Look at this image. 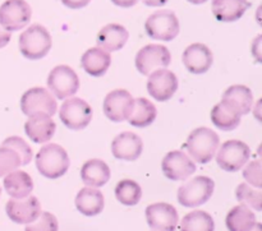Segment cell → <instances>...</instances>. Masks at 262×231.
Here are the masks:
<instances>
[{
    "label": "cell",
    "mask_w": 262,
    "mask_h": 231,
    "mask_svg": "<svg viewBox=\"0 0 262 231\" xmlns=\"http://www.w3.org/2000/svg\"><path fill=\"white\" fill-rule=\"evenodd\" d=\"M56 124L48 114L38 112L28 117L25 123V133L33 143H46L55 134Z\"/></svg>",
    "instance_id": "19"
},
{
    "label": "cell",
    "mask_w": 262,
    "mask_h": 231,
    "mask_svg": "<svg viewBox=\"0 0 262 231\" xmlns=\"http://www.w3.org/2000/svg\"><path fill=\"white\" fill-rule=\"evenodd\" d=\"M212 14L219 22H235L250 8L248 0H212Z\"/></svg>",
    "instance_id": "24"
},
{
    "label": "cell",
    "mask_w": 262,
    "mask_h": 231,
    "mask_svg": "<svg viewBox=\"0 0 262 231\" xmlns=\"http://www.w3.org/2000/svg\"><path fill=\"white\" fill-rule=\"evenodd\" d=\"M51 36L41 25H32L19 36V51L30 60H40L45 58L51 49Z\"/></svg>",
    "instance_id": "3"
},
{
    "label": "cell",
    "mask_w": 262,
    "mask_h": 231,
    "mask_svg": "<svg viewBox=\"0 0 262 231\" xmlns=\"http://www.w3.org/2000/svg\"><path fill=\"white\" fill-rule=\"evenodd\" d=\"M10 37H12V36H10V32L5 31L4 28L2 27V25H0V49L5 48V46L9 43Z\"/></svg>",
    "instance_id": "38"
},
{
    "label": "cell",
    "mask_w": 262,
    "mask_h": 231,
    "mask_svg": "<svg viewBox=\"0 0 262 231\" xmlns=\"http://www.w3.org/2000/svg\"><path fill=\"white\" fill-rule=\"evenodd\" d=\"M210 118L215 127L225 130V132H229V130H234L241 124L242 115L232 105L222 100L219 104L212 107Z\"/></svg>",
    "instance_id": "26"
},
{
    "label": "cell",
    "mask_w": 262,
    "mask_h": 231,
    "mask_svg": "<svg viewBox=\"0 0 262 231\" xmlns=\"http://www.w3.org/2000/svg\"><path fill=\"white\" fill-rule=\"evenodd\" d=\"M161 170L165 178L174 181L187 180L196 173V165L193 160L183 151H171L166 153L161 163Z\"/></svg>",
    "instance_id": "13"
},
{
    "label": "cell",
    "mask_w": 262,
    "mask_h": 231,
    "mask_svg": "<svg viewBox=\"0 0 262 231\" xmlns=\"http://www.w3.org/2000/svg\"><path fill=\"white\" fill-rule=\"evenodd\" d=\"M110 168L100 158H91L86 161L81 169V179L87 187L101 188L109 181Z\"/></svg>",
    "instance_id": "22"
},
{
    "label": "cell",
    "mask_w": 262,
    "mask_h": 231,
    "mask_svg": "<svg viewBox=\"0 0 262 231\" xmlns=\"http://www.w3.org/2000/svg\"><path fill=\"white\" fill-rule=\"evenodd\" d=\"M215 183L209 176H196L178 189V202L187 209L206 203L214 194Z\"/></svg>",
    "instance_id": "4"
},
{
    "label": "cell",
    "mask_w": 262,
    "mask_h": 231,
    "mask_svg": "<svg viewBox=\"0 0 262 231\" xmlns=\"http://www.w3.org/2000/svg\"><path fill=\"white\" fill-rule=\"evenodd\" d=\"M129 38V33L123 26L110 23L102 27L97 33V45L106 53H113L124 48Z\"/></svg>",
    "instance_id": "20"
},
{
    "label": "cell",
    "mask_w": 262,
    "mask_h": 231,
    "mask_svg": "<svg viewBox=\"0 0 262 231\" xmlns=\"http://www.w3.org/2000/svg\"><path fill=\"white\" fill-rule=\"evenodd\" d=\"M251 231H262V225L260 224V222H257V224H256V226L253 227Z\"/></svg>",
    "instance_id": "42"
},
{
    "label": "cell",
    "mask_w": 262,
    "mask_h": 231,
    "mask_svg": "<svg viewBox=\"0 0 262 231\" xmlns=\"http://www.w3.org/2000/svg\"><path fill=\"white\" fill-rule=\"evenodd\" d=\"M135 99L127 89H114L104 100V114L114 123H122L128 119L133 109Z\"/></svg>",
    "instance_id": "14"
},
{
    "label": "cell",
    "mask_w": 262,
    "mask_h": 231,
    "mask_svg": "<svg viewBox=\"0 0 262 231\" xmlns=\"http://www.w3.org/2000/svg\"><path fill=\"white\" fill-rule=\"evenodd\" d=\"M188 3H191V4H194V5H200V4H204V3H206L207 0H187Z\"/></svg>",
    "instance_id": "41"
},
{
    "label": "cell",
    "mask_w": 262,
    "mask_h": 231,
    "mask_svg": "<svg viewBox=\"0 0 262 231\" xmlns=\"http://www.w3.org/2000/svg\"><path fill=\"white\" fill-rule=\"evenodd\" d=\"M59 224L56 217L50 212H41L37 220L28 224L25 231H58Z\"/></svg>",
    "instance_id": "35"
},
{
    "label": "cell",
    "mask_w": 262,
    "mask_h": 231,
    "mask_svg": "<svg viewBox=\"0 0 262 231\" xmlns=\"http://www.w3.org/2000/svg\"><path fill=\"white\" fill-rule=\"evenodd\" d=\"M59 118L67 128L72 130H82L92 120V109L84 100L69 97L59 110Z\"/></svg>",
    "instance_id": "8"
},
{
    "label": "cell",
    "mask_w": 262,
    "mask_h": 231,
    "mask_svg": "<svg viewBox=\"0 0 262 231\" xmlns=\"http://www.w3.org/2000/svg\"><path fill=\"white\" fill-rule=\"evenodd\" d=\"M112 64L110 53L100 48H91L81 58V65L83 71L91 77H102Z\"/></svg>",
    "instance_id": "23"
},
{
    "label": "cell",
    "mask_w": 262,
    "mask_h": 231,
    "mask_svg": "<svg viewBox=\"0 0 262 231\" xmlns=\"http://www.w3.org/2000/svg\"><path fill=\"white\" fill-rule=\"evenodd\" d=\"M3 186L8 196L13 199L26 198L33 191L32 178L22 170H14L5 175Z\"/></svg>",
    "instance_id": "25"
},
{
    "label": "cell",
    "mask_w": 262,
    "mask_h": 231,
    "mask_svg": "<svg viewBox=\"0 0 262 231\" xmlns=\"http://www.w3.org/2000/svg\"><path fill=\"white\" fill-rule=\"evenodd\" d=\"M31 17L32 10L26 0H5L0 7V25L8 32L25 28Z\"/></svg>",
    "instance_id": "10"
},
{
    "label": "cell",
    "mask_w": 262,
    "mask_h": 231,
    "mask_svg": "<svg viewBox=\"0 0 262 231\" xmlns=\"http://www.w3.org/2000/svg\"><path fill=\"white\" fill-rule=\"evenodd\" d=\"M146 221L155 231H176L178 226V212L169 203H154L146 209Z\"/></svg>",
    "instance_id": "16"
},
{
    "label": "cell",
    "mask_w": 262,
    "mask_h": 231,
    "mask_svg": "<svg viewBox=\"0 0 262 231\" xmlns=\"http://www.w3.org/2000/svg\"><path fill=\"white\" fill-rule=\"evenodd\" d=\"M115 197L124 206H136L141 201L142 189L137 181L132 179H123L115 186Z\"/></svg>",
    "instance_id": "31"
},
{
    "label": "cell",
    "mask_w": 262,
    "mask_h": 231,
    "mask_svg": "<svg viewBox=\"0 0 262 231\" xmlns=\"http://www.w3.org/2000/svg\"><path fill=\"white\" fill-rule=\"evenodd\" d=\"M246 168L243 169V178L246 179L248 184H251L255 188L261 189V163L258 160L252 161L250 164H246Z\"/></svg>",
    "instance_id": "36"
},
{
    "label": "cell",
    "mask_w": 262,
    "mask_h": 231,
    "mask_svg": "<svg viewBox=\"0 0 262 231\" xmlns=\"http://www.w3.org/2000/svg\"><path fill=\"white\" fill-rule=\"evenodd\" d=\"M104 196L101 192L97 188H91V187L82 188L77 193L76 201H74L78 212L87 217H94L101 214L104 210Z\"/></svg>",
    "instance_id": "21"
},
{
    "label": "cell",
    "mask_w": 262,
    "mask_h": 231,
    "mask_svg": "<svg viewBox=\"0 0 262 231\" xmlns=\"http://www.w3.org/2000/svg\"><path fill=\"white\" fill-rule=\"evenodd\" d=\"M222 100L232 105L241 115H247L253 109L252 91L243 84H234L225 89Z\"/></svg>",
    "instance_id": "27"
},
{
    "label": "cell",
    "mask_w": 262,
    "mask_h": 231,
    "mask_svg": "<svg viewBox=\"0 0 262 231\" xmlns=\"http://www.w3.org/2000/svg\"><path fill=\"white\" fill-rule=\"evenodd\" d=\"M256 216L252 210L239 204L228 212L225 225L229 231H251L256 226Z\"/></svg>",
    "instance_id": "29"
},
{
    "label": "cell",
    "mask_w": 262,
    "mask_h": 231,
    "mask_svg": "<svg viewBox=\"0 0 262 231\" xmlns=\"http://www.w3.org/2000/svg\"><path fill=\"white\" fill-rule=\"evenodd\" d=\"M48 88L58 100L74 96L79 89V78L76 72L68 65H58L48 76Z\"/></svg>",
    "instance_id": "7"
},
{
    "label": "cell",
    "mask_w": 262,
    "mask_h": 231,
    "mask_svg": "<svg viewBox=\"0 0 262 231\" xmlns=\"http://www.w3.org/2000/svg\"><path fill=\"white\" fill-rule=\"evenodd\" d=\"M113 4L118 5L122 8H130L138 3V0H112Z\"/></svg>",
    "instance_id": "39"
},
{
    "label": "cell",
    "mask_w": 262,
    "mask_h": 231,
    "mask_svg": "<svg viewBox=\"0 0 262 231\" xmlns=\"http://www.w3.org/2000/svg\"><path fill=\"white\" fill-rule=\"evenodd\" d=\"M22 166V161L18 153L12 148L0 147V178H4L12 171L18 170Z\"/></svg>",
    "instance_id": "33"
},
{
    "label": "cell",
    "mask_w": 262,
    "mask_h": 231,
    "mask_svg": "<svg viewBox=\"0 0 262 231\" xmlns=\"http://www.w3.org/2000/svg\"><path fill=\"white\" fill-rule=\"evenodd\" d=\"M235 197L241 204L248 207V209H253L256 211L262 210L261 189H253L248 184L242 183L235 189Z\"/></svg>",
    "instance_id": "32"
},
{
    "label": "cell",
    "mask_w": 262,
    "mask_h": 231,
    "mask_svg": "<svg viewBox=\"0 0 262 231\" xmlns=\"http://www.w3.org/2000/svg\"><path fill=\"white\" fill-rule=\"evenodd\" d=\"M143 151V142L136 133L123 132L112 142V153L123 161H136Z\"/></svg>",
    "instance_id": "18"
},
{
    "label": "cell",
    "mask_w": 262,
    "mask_h": 231,
    "mask_svg": "<svg viewBox=\"0 0 262 231\" xmlns=\"http://www.w3.org/2000/svg\"><path fill=\"white\" fill-rule=\"evenodd\" d=\"M142 2L147 7H163L168 3V0H142Z\"/></svg>",
    "instance_id": "40"
},
{
    "label": "cell",
    "mask_w": 262,
    "mask_h": 231,
    "mask_svg": "<svg viewBox=\"0 0 262 231\" xmlns=\"http://www.w3.org/2000/svg\"><path fill=\"white\" fill-rule=\"evenodd\" d=\"M7 216L19 225L32 224L41 215V203L36 197L28 196L22 199H9L5 204Z\"/></svg>",
    "instance_id": "15"
},
{
    "label": "cell",
    "mask_w": 262,
    "mask_h": 231,
    "mask_svg": "<svg viewBox=\"0 0 262 231\" xmlns=\"http://www.w3.org/2000/svg\"><path fill=\"white\" fill-rule=\"evenodd\" d=\"M177 89H178V78L169 69H158L148 76L147 92L156 101H168L174 96Z\"/></svg>",
    "instance_id": "12"
},
{
    "label": "cell",
    "mask_w": 262,
    "mask_h": 231,
    "mask_svg": "<svg viewBox=\"0 0 262 231\" xmlns=\"http://www.w3.org/2000/svg\"><path fill=\"white\" fill-rule=\"evenodd\" d=\"M145 30L154 40L171 41L178 36L181 25L173 10L163 9L152 13L146 19Z\"/></svg>",
    "instance_id": "6"
},
{
    "label": "cell",
    "mask_w": 262,
    "mask_h": 231,
    "mask_svg": "<svg viewBox=\"0 0 262 231\" xmlns=\"http://www.w3.org/2000/svg\"><path fill=\"white\" fill-rule=\"evenodd\" d=\"M181 231H214L215 222L211 215L205 211H192L182 219L179 225Z\"/></svg>",
    "instance_id": "30"
},
{
    "label": "cell",
    "mask_w": 262,
    "mask_h": 231,
    "mask_svg": "<svg viewBox=\"0 0 262 231\" xmlns=\"http://www.w3.org/2000/svg\"><path fill=\"white\" fill-rule=\"evenodd\" d=\"M2 146L3 147L12 148L13 151H15L18 153V156L20 157L22 165H27V164H30L32 161L33 152L23 138L17 137V135H12V137H8L7 140L3 141Z\"/></svg>",
    "instance_id": "34"
},
{
    "label": "cell",
    "mask_w": 262,
    "mask_h": 231,
    "mask_svg": "<svg viewBox=\"0 0 262 231\" xmlns=\"http://www.w3.org/2000/svg\"><path fill=\"white\" fill-rule=\"evenodd\" d=\"M56 109H58L56 99L50 94V91L42 87H33L27 89L20 97V110L27 117L38 112L53 117L56 114Z\"/></svg>",
    "instance_id": "9"
},
{
    "label": "cell",
    "mask_w": 262,
    "mask_h": 231,
    "mask_svg": "<svg viewBox=\"0 0 262 231\" xmlns=\"http://www.w3.org/2000/svg\"><path fill=\"white\" fill-rule=\"evenodd\" d=\"M71 160L61 146L49 143L40 148L36 156V168L38 173L48 179L61 178L68 171Z\"/></svg>",
    "instance_id": "2"
},
{
    "label": "cell",
    "mask_w": 262,
    "mask_h": 231,
    "mask_svg": "<svg viewBox=\"0 0 262 231\" xmlns=\"http://www.w3.org/2000/svg\"><path fill=\"white\" fill-rule=\"evenodd\" d=\"M182 60L189 73L200 76L209 72L214 61V56H212L211 50L205 43L196 42L189 45L184 50Z\"/></svg>",
    "instance_id": "17"
},
{
    "label": "cell",
    "mask_w": 262,
    "mask_h": 231,
    "mask_svg": "<svg viewBox=\"0 0 262 231\" xmlns=\"http://www.w3.org/2000/svg\"><path fill=\"white\" fill-rule=\"evenodd\" d=\"M0 196H2V188H0Z\"/></svg>",
    "instance_id": "43"
},
{
    "label": "cell",
    "mask_w": 262,
    "mask_h": 231,
    "mask_svg": "<svg viewBox=\"0 0 262 231\" xmlns=\"http://www.w3.org/2000/svg\"><path fill=\"white\" fill-rule=\"evenodd\" d=\"M156 115H158V110L155 105L145 97H138L135 100L132 112L127 120L133 127L146 128L155 122Z\"/></svg>",
    "instance_id": "28"
},
{
    "label": "cell",
    "mask_w": 262,
    "mask_h": 231,
    "mask_svg": "<svg viewBox=\"0 0 262 231\" xmlns=\"http://www.w3.org/2000/svg\"><path fill=\"white\" fill-rule=\"evenodd\" d=\"M251 157V150L245 142L238 140H230L219 146L216 151L217 165L228 173H235L245 168Z\"/></svg>",
    "instance_id": "5"
},
{
    "label": "cell",
    "mask_w": 262,
    "mask_h": 231,
    "mask_svg": "<svg viewBox=\"0 0 262 231\" xmlns=\"http://www.w3.org/2000/svg\"><path fill=\"white\" fill-rule=\"evenodd\" d=\"M219 146V135L206 127H200L192 130L184 143L188 155L199 164H209L216 155Z\"/></svg>",
    "instance_id": "1"
},
{
    "label": "cell",
    "mask_w": 262,
    "mask_h": 231,
    "mask_svg": "<svg viewBox=\"0 0 262 231\" xmlns=\"http://www.w3.org/2000/svg\"><path fill=\"white\" fill-rule=\"evenodd\" d=\"M171 55L168 48L163 45H146L136 55V68L142 76H150L158 69L166 68L170 65Z\"/></svg>",
    "instance_id": "11"
},
{
    "label": "cell",
    "mask_w": 262,
    "mask_h": 231,
    "mask_svg": "<svg viewBox=\"0 0 262 231\" xmlns=\"http://www.w3.org/2000/svg\"><path fill=\"white\" fill-rule=\"evenodd\" d=\"M90 2L91 0H61V3L71 9H81V8L87 7Z\"/></svg>",
    "instance_id": "37"
}]
</instances>
